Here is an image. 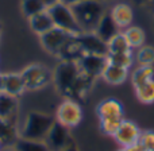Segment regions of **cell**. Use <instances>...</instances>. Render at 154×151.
<instances>
[{
	"mask_svg": "<svg viewBox=\"0 0 154 151\" xmlns=\"http://www.w3.org/2000/svg\"><path fill=\"white\" fill-rule=\"evenodd\" d=\"M54 123L56 117L51 115L39 111H30L19 125V135L20 138L31 140H45Z\"/></svg>",
	"mask_w": 154,
	"mask_h": 151,
	"instance_id": "obj_1",
	"label": "cell"
},
{
	"mask_svg": "<svg viewBox=\"0 0 154 151\" xmlns=\"http://www.w3.org/2000/svg\"><path fill=\"white\" fill-rule=\"evenodd\" d=\"M70 8L82 32H95L101 18L108 12L106 7V0H85Z\"/></svg>",
	"mask_w": 154,
	"mask_h": 151,
	"instance_id": "obj_2",
	"label": "cell"
},
{
	"mask_svg": "<svg viewBox=\"0 0 154 151\" xmlns=\"http://www.w3.org/2000/svg\"><path fill=\"white\" fill-rule=\"evenodd\" d=\"M80 73L81 70L76 61H60L53 70V85L62 96L70 98Z\"/></svg>",
	"mask_w": 154,
	"mask_h": 151,
	"instance_id": "obj_3",
	"label": "cell"
},
{
	"mask_svg": "<svg viewBox=\"0 0 154 151\" xmlns=\"http://www.w3.org/2000/svg\"><path fill=\"white\" fill-rule=\"evenodd\" d=\"M26 90H39L53 84V70L43 64H29L20 72Z\"/></svg>",
	"mask_w": 154,
	"mask_h": 151,
	"instance_id": "obj_4",
	"label": "cell"
},
{
	"mask_svg": "<svg viewBox=\"0 0 154 151\" xmlns=\"http://www.w3.org/2000/svg\"><path fill=\"white\" fill-rule=\"evenodd\" d=\"M48 11L51 15V18H53L54 27L68 32L72 37H77V35L82 34L81 27H80L75 14H73L72 8L69 5L60 2L53 7L48 8Z\"/></svg>",
	"mask_w": 154,
	"mask_h": 151,
	"instance_id": "obj_5",
	"label": "cell"
},
{
	"mask_svg": "<svg viewBox=\"0 0 154 151\" xmlns=\"http://www.w3.org/2000/svg\"><path fill=\"white\" fill-rule=\"evenodd\" d=\"M56 122L72 130L76 128L82 120V108L75 98H64L57 107Z\"/></svg>",
	"mask_w": 154,
	"mask_h": 151,
	"instance_id": "obj_6",
	"label": "cell"
},
{
	"mask_svg": "<svg viewBox=\"0 0 154 151\" xmlns=\"http://www.w3.org/2000/svg\"><path fill=\"white\" fill-rule=\"evenodd\" d=\"M38 38H39L41 46H42V49L46 53L51 54L54 57H58V54L61 53L64 46L68 43V41L72 38V35H69L68 32L54 27L50 31L39 35Z\"/></svg>",
	"mask_w": 154,
	"mask_h": 151,
	"instance_id": "obj_7",
	"label": "cell"
},
{
	"mask_svg": "<svg viewBox=\"0 0 154 151\" xmlns=\"http://www.w3.org/2000/svg\"><path fill=\"white\" fill-rule=\"evenodd\" d=\"M79 68L84 74L92 77V78H97L101 77L106 66L108 65L107 61V56H97V54H85L82 53V56L77 61Z\"/></svg>",
	"mask_w": 154,
	"mask_h": 151,
	"instance_id": "obj_8",
	"label": "cell"
},
{
	"mask_svg": "<svg viewBox=\"0 0 154 151\" xmlns=\"http://www.w3.org/2000/svg\"><path fill=\"white\" fill-rule=\"evenodd\" d=\"M45 142L48 143V146L50 147L51 151H64L68 146H70L73 143V138L70 135L69 128L56 122L53 124V127L50 128V131H49Z\"/></svg>",
	"mask_w": 154,
	"mask_h": 151,
	"instance_id": "obj_9",
	"label": "cell"
},
{
	"mask_svg": "<svg viewBox=\"0 0 154 151\" xmlns=\"http://www.w3.org/2000/svg\"><path fill=\"white\" fill-rule=\"evenodd\" d=\"M96 115L99 122H122L123 105L119 100L114 97L104 98L96 107Z\"/></svg>",
	"mask_w": 154,
	"mask_h": 151,
	"instance_id": "obj_10",
	"label": "cell"
},
{
	"mask_svg": "<svg viewBox=\"0 0 154 151\" xmlns=\"http://www.w3.org/2000/svg\"><path fill=\"white\" fill-rule=\"evenodd\" d=\"M142 131L139 130V127L131 120L123 119V122L120 123L119 128L116 130L114 135V139L116 140V143L120 147H128L133 144L139 143V138H141Z\"/></svg>",
	"mask_w": 154,
	"mask_h": 151,
	"instance_id": "obj_11",
	"label": "cell"
},
{
	"mask_svg": "<svg viewBox=\"0 0 154 151\" xmlns=\"http://www.w3.org/2000/svg\"><path fill=\"white\" fill-rule=\"evenodd\" d=\"M82 53L85 54H97V56H107L108 47L107 43L99 37L96 32H82L76 37Z\"/></svg>",
	"mask_w": 154,
	"mask_h": 151,
	"instance_id": "obj_12",
	"label": "cell"
},
{
	"mask_svg": "<svg viewBox=\"0 0 154 151\" xmlns=\"http://www.w3.org/2000/svg\"><path fill=\"white\" fill-rule=\"evenodd\" d=\"M20 138L16 120L0 119V146L2 149H12Z\"/></svg>",
	"mask_w": 154,
	"mask_h": 151,
	"instance_id": "obj_13",
	"label": "cell"
},
{
	"mask_svg": "<svg viewBox=\"0 0 154 151\" xmlns=\"http://www.w3.org/2000/svg\"><path fill=\"white\" fill-rule=\"evenodd\" d=\"M109 15L112 16L114 22L118 24V27L122 31L127 27L133 26L134 11L133 7L127 3H116L115 5H112V8L109 10Z\"/></svg>",
	"mask_w": 154,
	"mask_h": 151,
	"instance_id": "obj_14",
	"label": "cell"
},
{
	"mask_svg": "<svg viewBox=\"0 0 154 151\" xmlns=\"http://www.w3.org/2000/svg\"><path fill=\"white\" fill-rule=\"evenodd\" d=\"M27 22H29L30 30H31L34 34H37L38 37L48 31H50L51 29H54L53 18H51V15L49 14L48 10H45V11H42V12L29 18Z\"/></svg>",
	"mask_w": 154,
	"mask_h": 151,
	"instance_id": "obj_15",
	"label": "cell"
},
{
	"mask_svg": "<svg viewBox=\"0 0 154 151\" xmlns=\"http://www.w3.org/2000/svg\"><path fill=\"white\" fill-rule=\"evenodd\" d=\"M19 112V100L5 92L0 93V119L16 120Z\"/></svg>",
	"mask_w": 154,
	"mask_h": 151,
	"instance_id": "obj_16",
	"label": "cell"
},
{
	"mask_svg": "<svg viewBox=\"0 0 154 151\" xmlns=\"http://www.w3.org/2000/svg\"><path fill=\"white\" fill-rule=\"evenodd\" d=\"M120 31H122V30H120L119 27H118V24L114 22L112 16L109 15V11L101 18L100 23L97 24V27H96V30H95V32L106 43H108L109 41H111L116 34H119Z\"/></svg>",
	"mask_w": 154,
	"mask_h": 151,
	"instance_id": "obj_17",
	"label": "cell"
},
{
	"mask_svg": "<svg viewBox=\"0 0 154 151\" xmlns=\"http://www.w3.org/2000/svg\"><path fill=\"white\" fill-rule=\"evenodd\" d=\"M4 92L15 97H19L26 92V85L20 76V72L4 73Z\"/></svg>",
	"mask_w": 154,
	"mask_h": 151,
	"instance_id": "obj_18",
	"label": "cell"
},
{
	"mask_svg": "<svg viewBox=\"0 0 154 151\" xmlns=\"http://www.w3.org/2000/svg\"><path fill=\"white\" fill-rule=\"evenodd\" d=\"M128 70L126 68L122 66H116V65L108 64L104 69L103 74H101V78L109 85H120L128 78Z\"/></svg>",
	"mask_w": 154,
	"mask_h": 151,
	"instance_id": "obj_19",
	"label": "cell"
},
{
	"mask_svg": "<svg viewBox=\"0 0 154 151\" xmlns=\"http://www.w3.org/2000/svg\"><path fill=\"white\" fill-rule=\"evenodd\" d=\"M123 34L127 38L128 43L133 49H139L141 46L145 45L146 41V34H145L143 29H141L139 26H130L126 30H123Z\"/></svg>",
	"mask_w": 154,
	"mask_h": 151,
	"instance_id": "obj_20",
	"label": "cell"
},
{
	"mask_svg": "<svg viewBox=\"0 0 154 151\" xmlns=\"http://www.w3.org/2000/svg\"><path fill=\"white\" fill-rule=\"evenodd\" d=\"M135 96L141 103L143 104H153L154 103V78L143 82L141 85L134 86Z\"/></svg>",
	"mask_w": 154,
	"mask_h": 151,
	"instance_id": "obj_21",
	"label": "cell"
},
{
	"mask_svg": "<svg viewBox=\"0 0 154 151\" xmlns=\"http://www.w3.org/2000/svg\"><path fill=\"white\" fill-rule=\"evenodd\" d=\"M14 149L16 151H51L45 140H31L24 138H19Z\"/></svg>",
	"mask_w": 154,
	"mask_h": 151,
	"instance_id": "obj_22",
	"label": "cell"
},
{
	"mask_svg": "<svg viewBox=\"0 0 154 151\" xmlns=\"http://www.w3.org/2000/svg\"><path fill=\"white\" fill-rule=\"evenodd\" d=\"M107 47H108V53H133V47L130 46L123 31H120L119 34L115 35L107 43Z\"/></svg>",
	"mask_w": 154,
	"mask_h": 151,
	"instance_id": "obj_23",
	"label": "cell"
},
{
	"mask_svg": "<svg viewBox=\"0 0 154 151\" xmlns=\"http://www.w3.org/2000/svg\"><path fill=\"white\" fill-rule=\"evenodd\" d=\"M135 62L138 66H153L154 65V47L150 45H143L139 49H137Z\"/></svg>",
	"mask_w": 154,
	"mask_h": 151,
	"instance_id": "obj_24",
	"label": "cell"
},
{
	"mask_svg": "<svg viewBox=\"0 0 154 151\" xmlns=\"http://www.w3.org/2000/svg\"><path fill=\"white\" fill-rule=\"evenodd\" d=\"M48 10L42 0H20V11L26 19Z\"/></svg>",
	"mask_w": 154,
	"mask_h": 151,
	"instance_id": "obj_25",
	"label": "cell"
},
{
	"mask_svg": "<svg viewBox=\"0 0 154 151\" xmlns=\"http://www.w3.org/2000/svg\"><path fill=\"white\" fill-rule=\"evenodd\" d=\"M107 61H108V64L130 69L134 64V56L133 53H108Z\"/></svg>",
	"mask_w": 154,
	"mask_h": 151,
	"instance_id": "obj_26",
	"label": "cell"
},
{
	"mask_svg": "<svg viewBox=\"0 0 154 151\" xmlns=\"http://www.w3.org/2000/svg\"><path fill=\"white\" fill-rule=\"evenodd\" d=\"M154 77V68L153 66H138L131 74V82L133 86L141 85L143 82L153 80Z\"/></svg>",
	"mask_w": 154,
	"mask_h": 151,
	"instance_id": "obj_27",
	"label": "cell"
},
{
	"mask_svg": "<svg viewBox=\"0 0 154 151\" xmlns=\"http://www.w3.org/2000/svg\"><path fill=\"white\" fill-rule=\"evenodd\" d=\"M139 144L146 151H154V131H143L139 138Z\"/></svg>",
	"mask_w": 154,
	"mask_h": 151,
	"instance_id": "obj_28",
	"label": "cell"
},
{
	"mask_svg": "<svg viewBox=\"0 0 154 151\" xmlns=\"http://www.w3.org/2000/svg\"><path fill=\"white\" fill-rule=\"evenodd\" d=\"M118 151H146V150L139 143H137V144H133V146H128V147H120Z\"/></svg>",
	"mask_w": 154,
	"mask_h": 151,
	"instance_id": "obj_29",
	"label": "cell"
},
{
	"mask_svg": "<svg viewBox=\"0 0 154 151\" xmlns=\"http://www.w3.org/2000/svg\"><path fill=\"white\" fill-rule=\"evenodd\" d=\"M61 0H42V3L46 5V8H50L53 7V5H56L57 3H60Z\"/></svg>",
	"mask_w": 154,
	"mask_h": 151,
	"instance_id": "obj_30",
	"label": "cell"
},
{
	"mask_svg": "<svg viewBox=\"0 0 154 151\" xmlns=\"http://www.w3.org/2000/svg\"><path fill=\"white\" fill-rule=\"evenodd\" d=\"M81 2H85V0H61V3L69 5V7H73L75 4H79V3H81Z\"/></svg>",
	"mask_w": 154,
	"mask_h": 151,
	"instance_id": "obj_31",
	"label": "cell"
},
{
	"mask_svg": "<svg viewBox=\"0 0 154 151\" xmlns=\"http://www.w3.org/2000/svg\"><path fill=\"white\" fill-rule=\"evenodd\" d=\"M64 151H80V149L79 147H77V144L75 143V142H73L72 144H70V146H68L66 149H65Z\"/></svg>",
	"mask_w": 154,
	"mask_h": 151,
	"instance_id": "obj_32",
	"label": "cell"
},
{
	"mask_svg": "<svg viewBox=\"0 0 154 151\" xmlns=\"http://www.w3.org/2000/svg\"><path fill=\"white\" fill-rule=\"evenodd\" d=\"M4 92V73H0V93Z\"/></svg>",
	"mask_w": 154,
	"mask_h": 151,
	"instance_id": "obj_33",
	"label": "cell"
},
{
	"mask_svg": "<svg viewBox=\"0 0 154 151\" xmlns=\"http://www.w3.org/2000/svg\"><path fill=\"white\" fill-rule=\"evenodd\" d=\"M138 4H149L150 3V0H135Z\"/></svg>",
	"mask_w": 154,
	"mask_h": 151,
	"instance_id": "obj_34",
	"label": "cell"
},
{
	"mask_svg": "<svg viewBox=\"0 0 154 151\" xmlns=\"http://www.w3.org/2000/svg\"><path fill=\"white\" fill-rule=\"evenodd\" d=\"M149 4H150V5H152V8H153V10H154V0H150V3H149Z\"/></svg>",
	"mask_w": 154,
	"mask_h": 151,
	"instance_id": "obj_35",
	"label": "cell"
},
{
	"mask_svg": "<svg viewBox=\"0 0 154 151\" xmlns=\"http://www.w3.org/2000/svg\"><path fill=\"white\" fill-rule=\"evenodd\" d=\"M7 151H16L15 149H14V147H12V149H7Z\"/></svg>",
	"mask_w": 154,
	"mask_h": 151,
	"instance_id": "obj_36",
	"label": "cell"
},
{
	"mask_svg": "<svg viewBox=\"0 0 154 151\" xmlns=\"http://www.w3.org/2000/svg\"><path fill=\"white\" fill-rule=\"evenodd\" d=\"M0 35H2V30H0Z\"/></svg>",
	"mask_w": 154,
	"mask_h": 151,
	"instance_id": "obj_37",
	"label": "cell"
},
{
	"mask_svg": "<svg viewBox=\"0 0 154 151\" xmlns=\"http://www.w3.org/2000/svg\"><path fill=\"white\" fill-rule=\"evenodd\" d=\"M0 150H2V146H0Z\"/></svg>",
	"mask_w": 154,
	"mask_h": 151,
	"instance_id": "obj_38",
	"label": "cell"
},
{
	"mask_svg": "<svg viewBox=\"0 0 154 151\" xmlns=\"http://www.w3.org/2000/svg\"><path fill=\"white\" fill-rule=\"evenodd\" d=\"M106 2H107V0H106Z\"/></svg>",
	"mask_w": 154,
	"mask_h": 151,
	"instance_id": "obj_39",
	"label": "cell"
}]
</instances>
